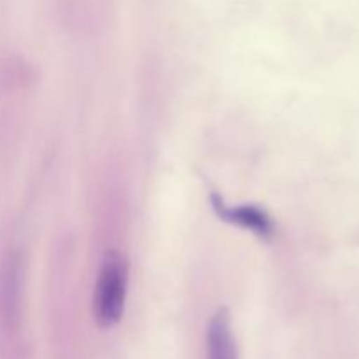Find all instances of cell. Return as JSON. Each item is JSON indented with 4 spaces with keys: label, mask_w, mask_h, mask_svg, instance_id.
I'll return each instance as SVG.
<instances>
[{
    "label": "cell",
    "mask_w": 359,
    "mask_h": 359,
    "mask_svg": "<svg viewBox=\"0 0 359 359\" xmlns=\"http://www.w3.org/2000/svg\"><path fill=\"white\" fill-rule=\"evenodd\" d=\"M128 265L119 252H107L93 294V318L102 330L114 328L125 314Z\"/></svg>",
    "instance_id": "obj_1"
},
{
    "label": "cell",
    "mask_w": 359,
    "mask_h": 359,
    "mask_svg": "<svg viewBox=\"0 0 359 359\" xmlns=\"http://www.w3.org/2000/svg\"><path fill=\"white\" fill-rule=\"evenodd\" d=\"M210 203H212L214 212L217 214L219 219L242 228V230L251 231L262 241H270L276 233L272 217L266 214V210L259 209L258 205H226L223 198L217 195H212Z\"/></svg>",
    "instance_id": "obj_2"
},
{
    "label": "cell",
    "mask_w": 359,
    "mask_h": 359,
    "mask_svg": "<svg viewBox=\"0 0 359 359\" xmlns=\"http://www.w3.org/2000/svg\"><path fill=\"white\" fill-rule=\"evenodd\" d=\"M205 353L207 359H238L237 339L226 309H219L209 319L205 330Z\"/></svg>",
    "instance_id": "obj_3"
}]
</instances>
